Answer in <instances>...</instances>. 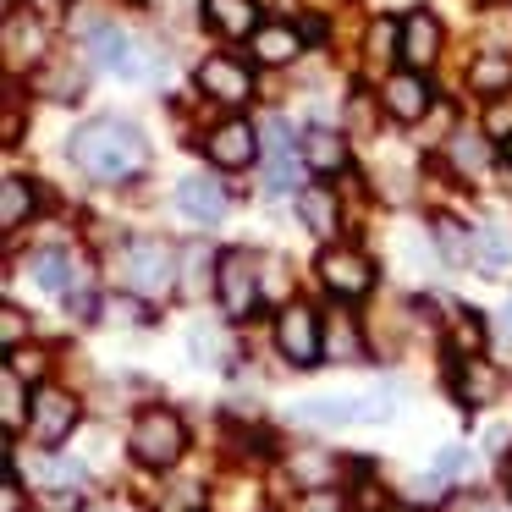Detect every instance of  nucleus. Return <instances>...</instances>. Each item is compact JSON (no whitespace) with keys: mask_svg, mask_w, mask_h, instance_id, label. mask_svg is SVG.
I'll return each instance as SVG.
<instances>
[{"mask_svg":"<svg viewBox=\"0 0 512 512\" xmlns=\"http://www.w3.org/2000/svg\"><path fill=\"white\" fill-rule=\"evenodd\" d=\"M72 166L89 182H105V188H122V182H138L149 171V138L138 133L122 116H100V122H83L72 133Z\"/></svg>","mask_w":512,"mask_h":512,"instance_id":"1","label":"nucleus"},{"mask_svg":"<svg viewBox=\"0 0 512 512\" xmlns=\"http://www.w3.org/2000/svg\"><path fill=\"white\" fill-rule=\"evenodd\" d=\"M116 276H122V287L138 292V298H166V292L177 287V254H171V243H160V237H133V243H122Z\"/></svg>","mask_w":512,"mask_h":512,"instance_id":"2","label":"nucleus"},{"mask_svg":"<svg viewBox=\"0 0 512 512\" xmlns=\"http://www.w3.org/2000/svg\"><path fill=\"white\" fill-rule=\"evenodd\" d=\"M127 452H133L144 468L182 463V452H188V424H182L171 408H144L133 419V430H127Z\"/></svg>","mask_w":512,"mask_h":512,"instance_id":"3","label":"nucleus"},{"mask_svg":"<svg viewBox=\"0 0 512 512\" xmlns=\"http://www.w3.org/2000/svg\"><path fill=\"white\" fill-rule=\"evenodd\" d=\"M276 347L281 358H287L292 369H314L325 358V331H320V314L309 309V303H281L276 314Z\"/></svg>","mask_w":512,"mask_h":512,"instance_id":"4","label":"nucleus"},{"mask_svg":"<svg viewBox=\"0 0 512 512\" xmlns=\"http://www.w3.org/2000/svg\"><path fill=\"white\" fill-rule=\"evenodd\" d=\"M215 298H221V309L232 314V320L254 314L259 309V254L226 248V254L215 259Z\"/></svg>","mask_w":512,"mask_h":512,"instance_id":"5","label":"nucleus"},{"mask_svg":"<svg viewBox=\"0 0 512 512\" xmlns=\"http://www.w3.org/2000/svg\"><path fill=\"white\" fill-rule=\"evenodd\" d=\"M204 160L221 171H248L259 160V127L248 116H226L204 133Z\"/></svg>","mask_w":512,"mask_h":512,"instance_id":"6","label":"nucleus"},{"mask_svg":"<svg viewBox=\"0 0 512 512\" xmlns=\"http://www.w3.org/2000/svg\"><path fill=\"white\" fill-rule=\"evenodd\" d=\"M78 397L61 386H39L34 391V413H28V430H34L39 446H61L72 430H78Z\"/></svg>","mask_w":512,"mask_h":512,"instance_id":"7","label":"nucleus"},{"mask_svg":"<svg viewBox=\"0 0 512 512\" xmlns=\"http://www.w3.org/2000/svg\"><path fill=\"white\" fill-rule=\"evenodd\" d=\"M320 281H325L331 298H364V292L375 287V265H369L358 248L336 243V248H325V254H320Z\"/></svg>","mask_w":512,"mask_h":512,"instance_id":"8","label":"nucleus"},{"mask_svg":"<svg viewBox=\"0 0 512 512\" xmlns=\"http://www.w3.org/2000/svg\"><path fill=\"white\" fill-rule=\"evenodd\" d=\"M193 83H199V94H210V100H221V105H243L248 94H254V72L237 56H204L199 72H193Z\"/></svg>","mask_w":512,"mask_h":512,"instance_id":"9","label":"nucleus"},{"mask_svg":"<svg viewBox=\"0 0 512 512\" xmlns=\"http://www.w3.org/2000/svg\"><path fill=\"white\" fill-rule=\"evenodd\" d=\"M380 105H386L397 122H424L430 105H435V89H430L424 72H397V78L380 83Z\"/></svg>","mask_w":512,"mask_h":512,"instance_id":"10","label":"nucleus"},{"mask_svg":"<svg viewBox=\"0 0 512 512\" xmlns=\"http://www.w3.org/2000/svg\"><path fill=\"white\" fill-rule=\"evenodd\" d=\"M89 61L100 72H111V78H144V56H138V45L122 34V28H94L89 34Z\"/></svg>","mask_w":512,"mask_h":512,"instance_id":"11","label":"nucleus"},{"mask_svg":"<svg viewBox=\"0 0 512 512\" xmlns=\"http://www.w3.org/2000/svg\"><path fill=\"white\" fill-rule=\"evenodd\" d=\"M298 160H303V171H314L320 182H331V177L347 171V138L336 133V127H309V133L298 138Z\"/></svg>","mask_w":512,"mask_h":512,"instance_id":"12","label":"nucleus"},{"mask_svg":"<svg viewBox=\"0 0 512 512\" xmlns=\"http://www.w3.org/2000/svg\"><path fill=\"white\" fill-rule=\"evenodd\" d=\"M177 210L188 215L193 226H221L226 221V193L215 177H204V171H193V177L177 182Z\"/></svg>","mask_w":512,"mask_h":512,"instance_id":"13","label":"nucleus"},{"mask_svg":"<svg viewBox=\"0 0 512 512\" xmlns=\"http://www.w3.org/2000/svg\"><path fill=\"white\" fill-rule=\"evenodd\" d=\"M441 45H446V34H441V17H435V12H424V6H419V12L402 17V61H408L413 72L435 67Z\"/></svg>","mask_w":512,"mask_h":512,"instance_id":"14","label":"nucleus"},{"mask_svg":"<svg viewBox=\"0 0 512 512\" xmlns=\"http://www.w3.org/2000/svg\"><path fill=\"white\" fill-rule=\"evenodd\" d=\"M39 56H45V23H39L34 12H12L6 17V67L23 72V67H34Z\"/></svg>","mask_w":512,"mask_h":512,"instance_id":"15","label":"nucleus"},{"mask_svg":"<svg viewBox=\"0 0 512 512\" xmlns=\"http://www.w3.org/2000/svg\"><path fill=\"white\" fill-rule=\"evenodd\" d=\"M298 50H303V34L292 23H259V34L248 39V56L259 67H287V61H298Z\"/></svg>","mask_w":512,"mask_h":512,"instance_id":"16","label":"nucleus"},{"mask_svg":"<svg viewBox=\"0 0 512 512\" xmlns=\"http://www.w3.org/2000/svg\"><path fill=\"white\" fill-rule=\"evenodd\" d=\"M204 23L221 39H254L259 34V6L254 0H204Z\"/></svg>","mask_w":512,"mask_h":512,"instance_id":"17","label":"nucleus"},{"mask_svg":"<svg viewBox=\"0 0 512 512\" xmlns=\"http://www.w3.org/2000/svg\"><path fill=\"white\" fill-rule=\"evenodd\" d=\"M457 397L468 402V408H485V402H496L501 397V375L496 369L485 364V358H463V364H457Z\"/></svg>","mask_w":512,"mask_h":512,"instance_id":"18","label":"nucleus"},{"mask_svg":"<svg viewBox=\"0 0 512 512\" xmlns=\"http://www.w3.org/2000/svg\"><path fill=\"white\" fill-rule=\"evenodd\" d=\"M34 281L45 292H56V298H72V292H78V281H83V265L72 254H61V248H50V254L34 259Z\"/></svg>","mask_w":512,"mask_h":512,"instance_id":"19","label":"nucleus"},{"mask_svg":"<svg viewBox=\"0 0 512 512\" xmlns=\"http://www.w3.org/2000/svg\"><path fill=\"white\" fill-rule=\"evenodd\" d=\"M474 265L496 281L512 276V232L507 226H485V232L474 237Z\"/></svg>","mask_w":512,"mask_h":512,"instance_id":"20","label":"nucleus"},{"mask_svg":"<svg viewBox=\"0 0 512 512\" xmlns=\"http://www.w3.org/2000/svg\"><path fill=\"white\" fill-rule=\"evenodd\" d=\"M298 215H303V226H309L314 237H336V193L325 188V182H309V188L298 193Z\"/></svg>","mask_w":512,"mask_h":512,"instance_id":"21","label":"nucleus"},{"mask_svg":"<svg viewBox=\"0 0 512 512\" xmlns=\"http://www.w3.org/2000/svg\"><path fill=\"white\" fill-rule=\"evenodd\" d=\"M34 210H39V193H34V182L28 177H6L0 182V226H6V232H17V226L23 221H34Z\"/></svg>","mask_w":512,"mask_h":512,"instance_id":"22","label":"nucleus"},{"mask_svg":"<svg viewBox=\"0 0 512 512\" xmlns=\"http://www.w3.org/2000/svg\"><path fill=\"white\" fill-rule=\"evenodd\" d=\"M298 419H309V424H369L364 397H309L298 408Z\"/></svg>","mask_w":512,"mask_h":512,"instance_id":"23","label":"nucleus"},{"mask_svg":"<svg viewBox=\"0 0 512 512\" xmlns=\"http://www.w3.org/2000/svg\"><path fill=\"white\" fill-rule=\"evenodd\" d=\"M325 353H331L336 364H358V358H364V336H358L353 314H331V325H325Z\"/></svg>","mask_w":512,"mask_h":512,"instance_id":"24","label":"nucleus"},{"mask_svg":"<svg viewBox=\"0 0 512 512\" xmlns=\"http://www.w3.org/2000/svg\"><path fill=\"white\" fill-rule=\"evenodd\" d=\"M28 413H34V402H28V391H23V375L6 364L0 369V419H6V430H23Z\"/></svg>","mask_w":512,"mask_h":512,"instance_id":"25","label":"nucleus"},{"mask_svg":"<svg viewBox=\"0 0 512 512\" xmlns=\"http://www.w3.org/2000/svg\"><path fill=\"white\" fill-rule=\"evenodd\" d=\"M485 127H479V133H457L452 144H446V155H452V166L463 171V177H479V171L490 166V149H485Z\"/></svg>","mask_w":512,"mask_h":512,"instance_id":"26","label":"nucleus"},{"mask_svg":"<svg viewBox=\"0 0 512 512\" xmlns=\"http://www.w3.org/2000/svg\"><path fill=\"white\" fill-rule=\"evenodd\" d=\"M468 83H474L479 94H507L512 89V56H479L474 67H468Z\"/></svg>","mask_w":512,"mask_h":512,"instance_id":"27","label":"nucleus"},{"mask_svg":"<svg viewBox=\"0 0 512 512\" xmlns=\"http://www.w3.org/2000/svg\"><path fill=\"white\" fill-rule=\"evenodd\" d=\"M270 127V166H265V188L270 193H287L292 188V155H287V127L265 122Z\"/></svg>","mask_w":512,"mask_h":512,"instance_id":"28","label":"nucleus"},{"mask_svg":"<svg viewBox=\"0 0 512 512\" xmlns=\"http://www.w3.org/2000/svg\"><path fill=\"white\" fill-rule=\"evenodd\" d=\"M435 243H441L446 265H474V237H468L452 215H435Z\"/></svg>","mask_w":512,"mask_h":512,"instance_id":"29","label":"nucleus"},{"mask_svg":"<svg viewBox=\"0 0 512 512\" xmlns=\"http://www.w3.org/2000/svg\"><path fill=\"white\" fill-rule=\"evenodd\" d=\"M34 479H39L45 490H78V485H83V468L67 463V457H39V463H34Z\"/></svg>","mask_w":512,"mask_h":512,"instance_id":"30","label":"nucleus"},{"mask_svg":"<svg viewBox=\"0 0 512 512\" xmlns=\"http://www.w3.org/2000/svg\"><path fill=\"white\" fill-rule=\"evenodd\" d=\"M391 56H402V23H391V17H375L369 23V61H391Z\"/></svg>","mask_w":512,"mask_h":512,"instance_id":"31","label":"nucleus"},{"mask_svg":"<svg viewBox=\"0 0 512 512\" xmlns=\"http://www.w3.org/2000/svg\"><path fill=\"white\" fill-rule=\"evenodd\" d=\"M292 479H303V485H336V463L325 452H298L292 457Z\"/></svg>","mask_w":512,"mask_h":512,"instance_id":"32","label":"nucleus"},{"mask_svg":"<svg viewBox=\"0 0 512 512\" xmlns=\"http://www.w3.org/2000/svg\"><path fill=\"white\" fill-rule=\"evenodd\" d=\"M452 347H457L463 358H479V347H485V320H479L474 309L452 320Z\"/></svg>","mask_w":512,"mask_h":512,"instance_id":"33","label":"nucleus"},{"mask_svg":"<svg viewBox=\"0 0 512 512\" xmlns=\"http://www.w3.org/2000/svg\"><path fill=\"white\" fill-rule=\"evenodd\" d=\"M479 127H485L490 138H501V144H507V138H512V89H507V94H490V105H485V116H479Z\"/></svg>","mask_w":512,"mask_h":512,"instance_id":"34","label":"nucleus"},{"mask_svg":"<svg viewBox=\"0 0 512 512\" xmlns=\"http://www.w3.org/2000/svg\"><path fill=\"white\" fill-rule=\"evenodd\" d=\"M23 336H28V314L17 309V303H6V309H0V342H6V353H17Z\"/></svg>","mask_w":512,"mask_h":512,"instance_id":"35","label":"nucleus"},{"mask_svg":"<svg viewBox=\"0 0 512 512\" xmlns=\"http://www.w3.org/2000/svg\"><path fill=\"white\" fill-rule=\"evenodd\" d=\"M105 320H122V325H144V320H149V309H144V298H138V292H133V298H111V303H105Z\"/></svg>","mask_w":512,"mask_h":512,"instance_id":"36","label":"nucleus"},{"mask_svg":"<svg viewBox=\"0 0 512 512\" xmlns=\"http://www.w3.org/2000/svg\"><path fill=\"white\" fill-rule=\"evenodd\" d=\"M468 468H474V452H468V446H446V452L435 457V474H446V479L468 474Z\"/></svg>","mask_w":512,"mask_h":512,"instance_id":"37","label":"nucleus"},{"mask_svg":"<svg viewBox=\"0 0 512 512\" xmlns=\"http://www.w3.org/2000/svg\"><path fill=\"white\" fill-rule=\"evenodd\" d=\"M0 512H23V479L6 474V490H0Z\"/></svg>","mask_w":512,"mask_h":512,"instance_id":"38","label":"nucleus"},{"mask_svg":"<svg viewBox=\"0 0 512 512\" xmlns=\"http://www.w3.org/2000/svg\"><path fill=\"white\" fill-rule=\"evenodd\" d=\"M496 342L512 347V303H501V309H496Z\"/></svg>","mask_w":512,"mask_h":512,"instance_id":"39","label":"nucleus"},{"mask_svg":"<svg viewBox=\"0 0 512 512\" xmlns=\"http://www.w3.org/2000/svg\"><path fill=\"white\" fill-rule=\"evenodd\" d=\"M83 512H116V507H111V501H100V507H83Z\"/></svg>","mask_w":512,"mask_h":512,"instance_id":"40","label":"nucleus"},{"mask_svg":"<svg viewBox=\"0 0 512 512\" xmlns=\"http://www.w3.org/2000/svg\"><path fill=\"white\" fill-rule=\"evenodd\" d=\"M507 166H512V138H507Z\"/></svg>","mask_w":512,"mask_h":512,"instance_id":"41","label":"nucleus"},{"mask_svg":"<svg viewBox=\"0 0 512 512\" xmlns=\"http://www.w3.org/2000/svg\"><path fill=\"white\" fill-rule=\"evenodd\" d=\"M507 490H512V463H507Z\"/></svg>","mask_w":512,"mask_h":512,"instance_id":"42","label":"nucleus"},{"mask_svg":"<svg viewBox=\"0 0 512 512\" xmlns=\"http://www.w3.org/2000/svg\"><path fill=\"white\" fill-rule=\"evenodd\" d=\"M391 512H413V507H391Z\"/></svg>","mask_w":512,"mask_h":512,"instance_id":"43","label":"nucleus"}]
</instances>
